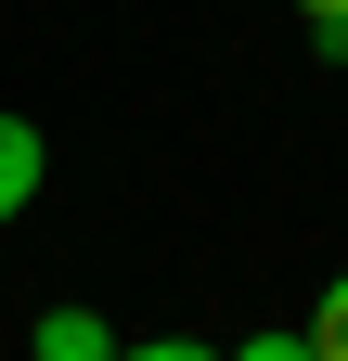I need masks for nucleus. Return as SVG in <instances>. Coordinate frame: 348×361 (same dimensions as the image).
<instances>
[{"instance_id": "f257e3e1", "label": "nucleus", "mask_w": 348, "mask_h": 361, "mask_svg": "<svg viewBox=\"0 0 348 361\" xmlns=\"http://www.w3.org/2000/svg\"><path fill=\"white\" fill-rule=\"evenodd\" d=\"M39 180H52V142H39L26 116H0V233H13V219L39 207Z\"/></svg>"}, {"instance_id": "f03ea898", "label": "nucleus", "mask_w": 348, "mask_h": 361, "mask_svg": "<svg viewBox=\"0 0 348 361\" xmlns=\"http://www.w3.org/2000/svg\"><path fill=\"white\" fill-rule=\"evenodd\" d=\"M26 361H116V323H104V310H39Z\"/></svg>"}, {"instance_id": "7ed1b4c3", "label": "nucleus", "mask_w": 348, "mask_h": 361, "mask_svg": "<svg viewBox=\"0 0 348 361\" xmlns=\"http://www.w3.org/2000/svg\"><path fill=\"white\" fill-rule=\"evenodd\" d=\"M310 361H348V271H335L323 310H310Z\"/></svg>"}, {"instance_id": "20e7f679", "label": "nucleus", "mask_w": 348, "mask_h": 361, "mask_svg": "<svg viewBox=\"0 0 348 361\" xmlns=\"http://www.w3.org/2000/svg\"><path fill=\"white\" fill-rule=\"evenodd\" d=\"M297 13H310V39H323V52H348V0H297Z\"/></svg>"}, {"instance_id": "39448f33", "label": "nucleus", "mask_w": 348, "mask_h": 361, "mask_svg": "<svg viewBox=\"0 0 348 361\" xmlns=\"http://www.w3.org/2000/svg\"><path fill=\"white\" fill-rule=\"evenodd\" d=\"M220 361H310V336H245V348H220Z\"/></svg>"}, {"instance_id": "423d86ee", "label": "nucleus", "mask_w": 348, "mask_h": 361, "mask_svg": "<svg viewBox=\"0 0 348 361\" xmlns=\"http://www.w3.org/2000/svg\"><path fill=\"white\" fill-rule=\"evenodd\" d=\"M116 361H220V348H194V336H155V348H116Z\"/></svg>"}]
</instances>
